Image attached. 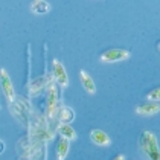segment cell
Masks as SVG:
<instances>
[{
	"instance_id": "obj_1",
	"label": "cell",
	"mask_w": 160,
	"mask_h": 160,
	"mask_svg": "<svg viewBox=\"0 0 160 160\" xmlns=\"http://www.w3.org/2000/svg\"><path fill=\"white\" fill-rule=\"evenodd\" d=\"M28 130H29L28 136L32 140L40 142V143H46L48 140L53 137V130L48 123V119L35 111H32V114H31V119L28 122Z\"/></svg>"
},
{
	"instance_id": "obj_2",
	"label": "cell",
	"mask_w": 160,
	"mask_h": 160,
	"mask_svg": "<svg viewBox=\"0 0 160 160\" xmlns=\"http://www.w3.org/2000/svg\"><path fill=\"white\" fill-rule=\"evenodd\" d=\"M18 160H43L44 159V143L32 140L26 134L17 142Z\"/></svg>"
},
{
	"instance_id": "obj_3",
	"label": "cell",
	"mask_w": 160,
	"mask_h": 160,
	"mask_svg": "<svg viewBox=\"0 0 160 160\" xmlns=\"http://www.w3.org/2000/svg\"><path fill=\"white\" fill-rule=\"evenodd\" d=\"M139 147L142 149L143 156L148 160H160V152H159V143L156 136L151 131H142L140 137H139Z\"/></svg>"
},
{
	"instance_id": "obj_4",
	"label": "cell",
	"mask_w": 160,
	"mask_h": 160,
	"mask_svg": "<svg viewBox=\"0 0 160 160\" xmlns=\"http://www.w3.org/2000/svg\"><path fill=\"white\" fill-rule=\"evenodd\" d=\"M9 111H11V114H12L18 122H22L23 125L28 127V122H29L31 114H32L34 110L31 108V104H29L28 99L15 98L12 102L9 104Z\"/></svg>"
},
{
	"instance_id": "obj_5",
	"label": "cell",
	"mask_w": 160,
	"mask_h": 160,
	"mask_svg": "<svg viewBox=\"0 0 160 160\" xmlns=\"http://www.w3.org/2000/svg\"><path fill=\"white\" fill-rule=\"evenodd\" d=\"M131 55V52L128 49H123V48H114V49H108L104 50L99 57V60L102 62H118L122 61V60H128Z\"/></svg>"
},
{
	"instance_id": "obj_6",
	"label": "cell",
	"mask_w": 160,
	"mask_h": 160,
	"mask_svg": "<svg viewBox=\"0 0 160 160\" xmlns=\"http://www.w3.org/2000/svg\"><path fill=\"white\" fill-rule=\"evenodd\" d=\"M0 84H2V90H3L6 99H8V102L11 104L15 99V92H14L12 87V81H11L9 75H8V72L5 69H0Z\"/></svg>"
},
{
	"instance_id": "obj_7",
	"label": "cell",
	"mask_w": 160,
	"mask_h": 160,
	"mask_svg": "<svg viewBox=\"0 0 160 160\" xmlns=\"http://www.w3.org/2000/svg\"><path fill=\"white\" fill-rule=\"evenodd\" d=\"M50 81H52V76H50V75H43V76L34 78V79L31 81V84H29V93H31V95L41 93L44 88H48Z\"/></svg>"
},
{
	"instance_id": "obj_8",
	"label": "cell",
	"mask_w": 160,
	"mask_h": 160,
	"mask_svg": "<svg viewBox=\"0 0 160 160\" xmlns=\"http://www.w3.org/2000/svg\"><path fill=\"white\" fill-rule=\"evenodd\" d=\"M52 66H53V78H55V82L61 87H67V84H69V76H67V72H66L62 62H60L58 60H53Z\"/></svg>"
},
{
	"instance_id": "obj_9",
	"label": "cell",
	"mask_w": 160,
	"mask_h": 160,
	"mask_svg": "<svg viewBox=\"0 0 160 160\" xmlns=\"http://www.w3.org/2000/svg\"><path fill=\"white\" fill-rule=\"evenodd\" d=\"M90 140L98 147H108L111 143L110 136L102 130H92L90 131Z\"/></svg>"
},
{
	"instance_id": "obj_10",
	"label": "cell",
	"mask_w": 160,
	"mask_h": 160,
	"mask_svg": "<svg viewBox=\"0 0 160 160\" xmlns=\"http://www.w3.org/2000/svg\"><path fill=\"white\" fill-rule=\"evenodd\" d=\"M136 113L140 116H152L159 113V102H145L136 107Z\"/></svg>"
},
{
	"instance_id": "obj_11",
	"label": "cell",
	"mask_w": 160,
	"mask_h": 160,
	"mask_svg": "<svg viewBox=\"0 0 160 160\" xmlns=\"http://www.w3.org/2000/svg\"><path fill=\"white\" fill-rule=\"evenodd\" d=\"M79 81H81V84H82V87H84V90L87 93H90V95L96 93V86L93 82V78L90 76V73H87L86 70L79 72Z\"/></svg>"
},
{
	"instance_id": "obj_12",
	"label": "cell",
	"mask_w": 160,
	"mask_h": 160,
	"mask_svg": "<svg viewBox=\"0 0 160 160\" xmlns=\"http://www.w3.org/2000/svg\"><path fill=\"white\" fill-rule=\"evenodd\" d=\"M57 119L58 122L61 123H69L75 119V111L70 108V107H66V105H61L58 111H57Z\"/></svg>"
},
{
	"instance_id": "obj_13",
	"label": "cell",
	"mask_w": 160,
	"mask_h": 160,
	"mask_svg": "<svg viewBox=\"0 0 160 160\" xmlns=\"http://www.w3.org/2000/svg\"><path fill=\"white\" fill-rule=\"evenodd\" d=\"M31 11L34 14H44L50 11V3L46 0H34L31 2Z\"/></svg>"
},
{
	"instance_id": "obj_14",
	"label": "cell",
	"mask_w": 160,
	"mask_h": 160,
	"mask_svg": "<svg viewBox=\"0 0 160 160\" xmlns=\"http://www.w3.org/2000/svg\"><path fill=\"white\" fill-rule=\"evenodd\" d=\"M58 133H60L61 137L66 139V140H75V139H76V133H75V130L69 123H61V125L58 127Z\"/></svg>"
},
{
	"instance_id": "obj_15",
	"label": "cell",
	"mask_w": 160,
	"mask_h": 160,
	"mask_svg": "<svg viewBox=\"0 0 160 160\" xmlns=\"http://www.w3.org/2000/svg\"><path fill=\"white\" fill-rule=\"evenodd\" d=\"M67 152H69V140H66V139L61 137L60 142H58V145H57V157H58V160L66 159Z\"/></svg>"
},
{
	"instance_id": "obj_16",
	"label": "cell",
	"mask_w": 160,
	"mask_h": 160,
	"mask_svg": "<svg viewBox=\"0 0 160 160\" xmlns=\"http://www.w3.org/2000/svg\"><path fill=\"white\" fill-rule=\"evenodd\" d=\"M147 99L149 102H159V99H160V88L159 87L152 88V90L147 95Z\"/></svg>"
},
{
	"instance_id": "obj_17",
	"label": "cell",
	"mask_w": 160,
	"mask_h": 160,
	"mask_svg": "<svg viewBox=\"0 0 160 160\" xmlns=\"http://www.w3.org/2000/svg\"><path fill=\"white\" fill-rule=\"evenodd\" d=\"M113 160H125V156H123V154H118Z\"/></svg>"
},
{
	"instance_id": "obj_18",
	"label": "cell",
	"mask_w": 160,
	"mask_h": 160,
	"mask_svg": "<svg viewBox=\"0 0 160 160\" xmlns=\"http://www.w3.org/2000/svg\"><path fill=\"white\" fill-rule=\"evenodd\" d=\"M2 151H3V142L0 140V152H2Z\"/></svg>"
}]
</instances>
